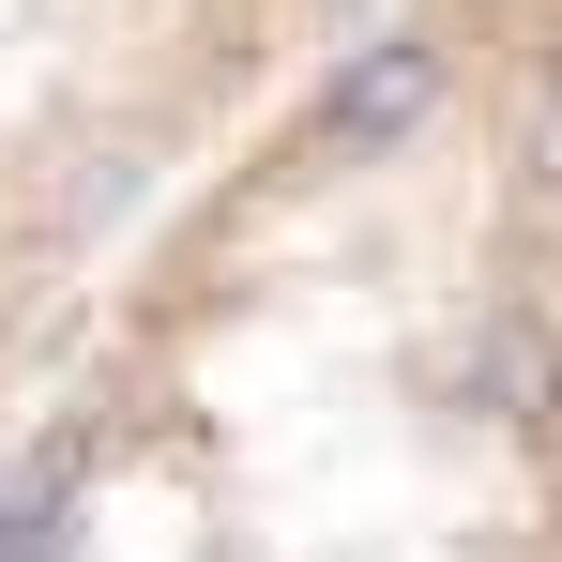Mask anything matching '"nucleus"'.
Here are the masks:
<instances>
[{
    "instance_id": "obj_1",
    "label": "nucleus",
    "mask_w": 562,
    "mask_h": 562,
    "mask_svg": "<svg viewBox=\"0 0 562 562\" xmlns=\"http://www.w3.org/2000/svg\"><path fill=\"white\" fill-rule=\"evenodd\" d=\"M426 92H441V61H426L411 31H380V46H350V61H335V92H319V137L380 153V137H411V122H426Z\"/></svg>"
},
{
    "instance_id": "obj_2",
    "label": "nucleus",
    "mask_w": 562,
    "mask_h": 562,
    "mask_svg": "<svg viewBox=\"0 0 562 562\" xmlns=\"http://www.w3.org/2000/svg\"><path fill=\"white\" fill-rule=\"evenodd\" d=\"M77 548V457H31L0 486V562H61Z\"/></svg>"
}]
</instances>
